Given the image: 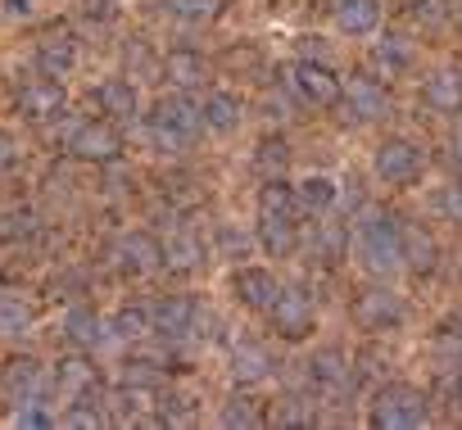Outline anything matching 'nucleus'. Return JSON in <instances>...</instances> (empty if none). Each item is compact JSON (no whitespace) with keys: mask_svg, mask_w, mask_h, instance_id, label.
<instances>
[{"mask_svg":"<svg viewBox=\"0 0 462 430\" xmlns=\"http://www.w3.org/2000/svg\"><path fill=\"white\" fill-rule=\"evenodd\" d=\"M354 250H358V259H363V268L367 272H376V277H385V272H394L399 268V223L390 218V213H367V218L354 227Z\"/></svg>","mask_w":462,"mask_h":430,"instance_id":"nucleus-1","label":"nucleus"},{"mask_svg":"<svg viewBox=\"0 0 462 430\" xmlns=\"http://www.w3.org/2000/svg\"><path fill=\"white\" fill-rule=\"evenodd\" d=\"M426 421V394L412 385H390L372 403V425L376 430H412Z\"/></svg>","mask_w":462,"mask_h":430,"instance_id":"nucleus-2","label":"nucleus"},{"mask_svg":"<svg viewBox=\"0 0 462 430\" xmlns=\"http://www.w3.org/2000/svg\"><path fill=\"white\" fill-rule=\"evenodd\" d=\"M372 168H376L381 181H390V186H408V181H417V172H421V150H417L412 141H381Z\"/></svg>","mask_w":462,"mask_h":430,"instance_id":"nucleus-3","label":"nucleus"},{"mask_svg":"<svg viewBox=\"0 0 462 430\" xmlns=\"http://www.w3.org/2000/svg\"><path fill=\"white\" fill-rule=\"evenodd\" d=\"M150 127H159V132H168V136H177V141H190V136L204 127V114H199L186 96H168V100H159Z\"/></svg>","mask_w":462,"mask_h":430,"instance_id":"nucleus-4","label":"nucleus"},{"mask_svg":"<svg viewBox=\"0 0 462 430\" xmlns=\"http://www.w3.org/2000/svg\"><path fill=\"white\" fill-rule=\"evenodd\" d=\"M291 87H295L309 105H322V109L340 100V82H336V73H331L327 64H313V59L300 64V69L291 73Z\"/></svg>","mask_w":462,"mask_h":430,"instance_id":"nucleus-5","label":"nucleus"},{"mask_svg":"<svg viewBox=\"0 0 462 430\" xmlns=\"http://www.w3.org/2000/svg\"><path fill=\"white\" fill-rule=\"evenodd\" d=\"M37 389H42V367H37L32 358H14V362L5 367V376H0V398H5L10 407L32 403Z\"/></svg>","mask_w":462,"mask_h":430,"instance_id":"nucleus-6","label":"nucleus"},{"mask_svg":"<svg viewBox=\"0 0 462 430\" xmlns=\"http://www.w3.org/2000/svg\"><path fill=\"white\" fill-rule=\"evenodd\" d=\"M69 150H73L78 159H96V163H105V159L118 154V136H114V127H105V123H82V127L73 132Z\"/></svg>","mask_w":462,"mask_h":430,"instance_id":"nucleus-7","label":"nucleus"},{"mask_svg":"<svg viewBox=\"0 0 462 430\" xmlns=\"http://www.w3.org/2000/svg\"><path fill=\"white\" fill-rule=\"evenodd\" d=\"M268 313H273L277 331H282V335H291V340H300V335H309V331H313V313H309V299H304V295L282 290V295H277V304H273Z\"/></svg>","mask_w":462,"mask_h":430,"instance_id":"nucleus-8","label":"nucleus"},{"mask_svg":"<svg viewBox=\"0 0 462 430\" xmlns=\"http://www.w3.org/2000/svg\"><path fill=\"white\" fill-rule=\"evenodd\" d=\"M277 295H282V286H277L273 272H263V268H245V272H236V299H241L245 308H273Z\"/></svg>","mask_w":462,"mask_h":430,"instance_id":"nucleus-9","label":"nucleus"},{"mask_svg":"<svg viewBox=\"0 0 462 430\" xmlns=\"http://www.w3.org/2000/svg\"><path fill=\"white\" fill-rule=\"evenodd\" d=\"M381 23V5L376 0H336V28L349 37H367Z\"/></svg>","mask_w":462,"mask_h":430,"instance_id":"nucleus-10","label":"nucleus"},{"mask_svg":"<svg viewBox=\"0 0 462 430\" xmlns=\"http://www.w3.org/2000/svg\"><path fill=\"white\" fill-rule=\"evenodd\" d=\"M345 105H349V114L358 118V123H372V118H381L385 114V91L372 82V78H354L349 82V91H345Z\"/></svg>","mask_w":462,"mask_h":430,"instance_id":"nucleus-11","label":"nucleus"},{"mask_svg":"<svg viewBox=\"0 0 462 430\" xmlns=\"http://www.w3.org/2000/svg\"><path fill=\"white\" fill-rule=\"evenodd\" d=\"M118 259H123V268H127V272L145 277V272H154V268L163 263V250H159V241H154V236L136 232V236H127V241L118 245Z\"/></svg>","mask_w":462,"mask_h":430,"instance_id":"nucleus-12","label":"nucleus"},{"mask_svg":"<svg viewBox=\"0 0 462 430\" xmlns=\"http://www.w3.org/2000/svg\"><path fill=\"white\" fill-rule=\"evenodd\" d=\"M354 313H358L363 326H399V322H403V304H399L390 290H367Z\"/></svg>","mask_w":462,"mask_h":430,"instance_id":"nucleus-13","label":"nucleus"},{"mask_svg":"<svg viewBox=\"0 0 462 430\" xmlns=\"http://www.w3.org/2000/svg\"><path fill=\"white\" fill-rule=\"evenodd\" d=\"M426 105L435 114H457L462 109V69H439L426 82Z\"/></svg>","mask_w":462,"mask_h":430,"instance_id":"nucleus-14","label":"nucleus"},{"mask_svg":"<svg viewBox=\"0 0 462 430\" xmlns=\"http://www.w3.org/2000/svg\"><path fill=\"white\" fill-rule=\"evenodd\" d=\"M190 317H195V304L186 295H172V299H163V304L150 308V326L163 331V335H186L190 331Z\"/></svg>","mask_w":462,"mask_h":430,"instance_id":"nucleus-15","label":"nucleus"},{"mask_svg":"<svg viewBox=\"0 0 462 430\" xmlns=\"http://www.w3.org/2000/svg\"><path fill=\"white\" fill-rule=\"evenodd\" d=\"M37 59H42L46 78H64V73L78 64L73 37H69V32H51V37H42V46H37Z\"/></svg>","mask_w":462,"mask_h":430,"instance_id":"nucleus-16","label":"nucleus"},{"mask_svg":"<svg viewBox=\"0 0 462 430\" xmlns=\"http://www.w3.org/2000/svg\"><path fill=\"white\" fill-rule=\"evenodd\" d=\"M268 371H273V358H268L263 344H254V340L236 344V353H231V376L245 380V385H254V380H263Z\"/></svg>","mask_w":462,"mask_h":430,"instance_id":"nucleus-17","label":"nucleus"},{"mask_svg":"<svg viewBox=\"0 0 462 430\" xmlns=\"http://www.w3.org/2000/svg\"><path fill=\"white\" fill-rule=\"evenodd\" d=\"M399 259H408L412 272H430L435 268V241L421 227H403L399 232Z\"/></svg>","mask_w":462,"mask_h":430,"instance_id":"nucleus-18","label":"nucleus"},{"mask_svg":"<svg viewBox=\"0 0 462 430\" xmlns=\"http://www.w3.org/2000/svg\"><path fill=\"white\" fill-rule=\"evenodd\" d=\"M96 100H100V109L114 114V118H132V114H136V87H132L127 78H109V82L96 91Z\"/></svg>","mask_w":462,"mask_h":430,"instance_id":"nucleus-19","label":"nucleus"},{"mask_svg":"<svg viewBox=\"0 0 462 430\" xmlns=\"http://www.w3.org/2000/svg\"><path fill=\"white\" fill-rule=\"evenodd\" d=\"M105 331H109V322H100V317H96V313H87V308L64 313V335H69L73 344H82V349L100 344V340H105Z\"/></svg>","mask_w":462,"mask_h":430,"instance_id":"nucleus-20","label":"nucleus"},{"mask_svg":"<svg viewBox=\"0 0 462 430\" xmlns=\"http://www.w3.org/2000/svg\"><path fill=\"white\" fill-rule=\"evenodd\" d=\"M199 114H204V123H208L213 132H231V127L241 123V105L231 100L226 91H213V96L199 105Z\"/></svg>","mask_w":462,"mask_h":430,"instance_id":"nucleus-21","label":"nucleus"},{"mask_svg":"<svg viewBox=\"0 0 462 430\" xmlns=\"http://www.w3.org/2000/svg\"><path fill=\"white\" fill-rule=\"evenodd\" d=\"M259 218H286V223H295V195H291V186L268 181L259 190Z\"/></svg>","mask_w":462,"mask_h":430,"instance_id":"nucleus-22","label":"nucleus"},{"mask_svg":"<svg viewBox=\"0 0 462 430\" xmlns=\"http://www.w3.org/2000/svg\"><path fill=\"white\" fill-rule=\"evenodd\" d=\"M163 73H168L177 87H199V82H204V59H199L195 50H172V55L163 59Z\"/></svg>","mask_w":462,"mask_h":430,"instance_id":"nucleus-23","label":"nucleus"},{"mask_svg":"<svg viewBox=\"0 0 462 430\" xmlns=\"http://www.w3.org/2000/svg\"><path fill=\"white\" fill-rule=\"evenodd\" d=\"M295 199H300L304 208L322 213V208H331V204H336V181H331V177H322V172H313V177H304V181L295 186Z\"/></svg>","mask_w":462,"mask_h":430,"instance_id":"nucleus-24","label":"nucleus"},{"mask_svg":"<svg viewBox=\"0 0 462 430\" xmlns=\"http://www.w3.org/2000/svg\"><path fill=\"white\" fill-rule=\"evenodd\" d=\"M60 105H64V91L55 87V78H51V82H37V87L23 91V109H28L32 118H51Z\"/></svg>","mask_w":462,"mask_h":430,"instance_id":"nucleus-25","label":"nucleus"},{"mask_svg":"<svg viewBox=\"0 0 462 430\" xmlns=\"http://www.w3.org/2000/svg\"><path fill=\"white\" fill-rule=\"evenodd\" d=\"M96 385V371L82 362V358H69L64 367H60V394L64 398H78V394H87Z\"/></svg>","mask_w":462,"mask_h":430,"instance_id":"nucleus-26","label":"nucleus"},{"mask_svg":"<svg viewBox=\"0 0 462 430\" xmlns=\"http://www.w3.org/2000/svg\"><path fill=\"white\" fill-rule=\"evenodd\" d=\"M259 227H263L268 254H291V250H295V223H286V218H263Z\"/></svg>","mask_w":462,"mask_h":430,"instance_id":"nucleus-27","label":"nucleus"},{"mask_svg":"<svg viewBox=\"0 0 462 430\" xmlns=\"http://www.w3.org/2000/svg\"><path fill=\"white\" fill-rule=\"evenodd\" d=\"M313 380H322V385H345V353L340 349H322V353H313Z\"/></svg>","mask_w":462,"mask_h":430,"instance_id":"nucleus-28","label":"nucleus"},{"mask_svg":"<svg viewBox=\"0 0 462 430\" xmlns=\"http://www.w3.org/2000/svg\"><path fill=\"white\" fill-rule=\"evenodd\" d=\"M376 64H390V69H408L412 64V46L403 37H385L376 46Z\"/></svg>","mask_w":462,"mask_h":430,"instance_id":"nucleus-29","label":"nucleus"},{"mask_svg":"<svg viewBox=\"0 0 462 430\" xmlns=\"http://www.w3.org/2000/svg\"><path fill=\"white\" fill-rule=\"evenodd\" d=\"M222 425H259V412L250 398H226L222 407Z\"/></svg>","mask_w":462,"mask_h":430,"instance_id":"nucleus-30","label":"nucleus"},{"mask_svg":"<svg viewBox=\"0 0 462 430\" xmlns=\"http://www.w3.org/2000/svg\"><path fill=\"white\" fill-rule=\"evenodd\" d=\"M222 0H168V10L181 19H213Z\"/></svg>","mask_w":462,"mask_h":430,"instance_id":"nucleus-31","label":"nucleus"},{"mask_svg":"<svg viewBox=\"0 0 462 430\" xmlns=\"http://www.w3.org/2000/svg\"><path fill=\"white\" fill-rule=\"evenodd\" d=\"M254 163H259L263 172H282V168H286V145H282V141H263L259 154H254Z\"/></svg>","mask_w":462,"mask_h":430,"instance_id":"nucleus-32","label":"nucleus"},{"mask_svg":"<svg viewBox=\"0 0 462 430\" xmlns=\"http://www.w3.org/2000/svg\"><path fill=\"white\" fill-rule=\"evenodd\" d=\"M114 326H118V335H141V331L150 326V313L127 308V313H118V317H114Z\"/></svg>","mask_w":462,"mask_h":430,"instance_id":"nucleus-33","label":"nucleus"},{"mask_svg":"<svg viewBox=\"0 0 462 430\" xmlns=\"http://www.w3.org/2000/svg\"><path fill=\"white\" fill-rule=\"evenodd\" d=\"M439 208L448 213L453 223H462V186H444L439 190Z\"/></svg>","mask_w":462,"mask_h":430,"instance_id":"nucleus-34","label":"nucleus"},{"mask_svg":"<svg viewBox=\"0 0 462 430\" xmlns=\"http://www.w3.org/2000/svg\"><path fill=\"white\" fill-rule=\"evenodd\" d=\"M19 326H28V308H19V304H0V331H19Z\"/></svg>","mask_w":462,"mask_h":430,"instance_id":"nucleus-35","label":"nucleus"},{"mask_svg":"<svg viewBox=\"0 0 462 430\" xmlns=\"http://www.w3.org/2000/svg\"><path fill=\"white\" fill-rule=\"evenodd\" d=\"M64 425H100V412H82V407H73V412H64Z\"/></svg>","mask_w":462,"mask_h":430,"instance_id":"nucleus-36","label":"nucleus"},{"mask_svg":"<svg viewBox=\"0 0 462 430\" xmlns=\"http://www.w3.org/2000/svg\"><path fill=\"white\" fill-rule=\"evenodd\" d=\"M5 163H14V141L0 136V168H5Z\"/></svg>","mask_w":462,"mask_h":430,"instance_id":"nucleus-37","label":"nucleus"},{"mask_svg":"<svg viewBox=\"0 0 462 430\" xmlns=\"http://www.w3.org/2000/svg\"><path fill=\"white\" fill-rule=\"evenodd\" d=\"M51 416L46 412H19V425H46Z\"/></svg>","mask_w":462,"mask_h":430,"instance_id":"nucleus-38","label":"nucleus"},{"mask_svg":"<svg viewBox=\"0 0 462 430\" xmlns=\"http://www.w3.org/2000/svg\"><path fill=\"white\" fill-rule=\"evenodd\" d=\"M453 145H457V154H462V127H457V136H453Z\"/></svg>","mask_w":462,"mask_h":430,"instance_id":"nucleus-39","label":"nucleus"},{"mask_svg":"<svg viewBox=\"0 0 462 430\" xmlns=\"http://www.w3.org/2000/svg\"><path fill=\"white\" fill-rule=\"evenodd\" d=\"M10 5H14V10H23V0H10Z\"/></svg>","mask_w":462,"mask_h":430,"instance_id":"nucleus-40","label":"nucleus"}]
</instances>
